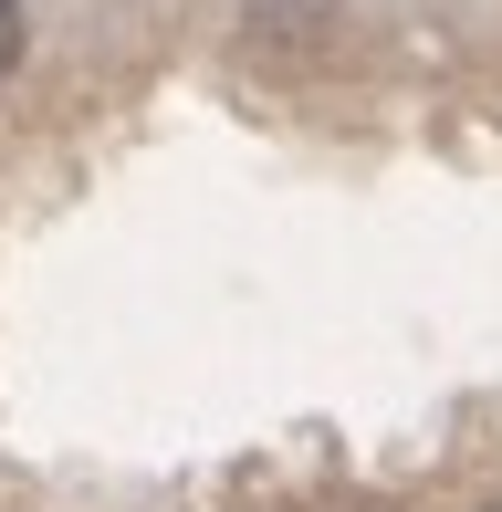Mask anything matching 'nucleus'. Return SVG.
<instances>
[{
	"label": "nucleus",
	"instance_id": "1",
	"mask_svg": "<svg viewBox=\"0 0 502 512\" xmlns=\"http://www.w3.org/2000/svg\"><path fill=\"white\" fill-rule=\"evenodd\" d=\"M251 42H293V53H304V42H325L335 32V0H251Z\"/></svg>",
	"mask_w": 502,
	"mask_h": 512
},
{
	"label": "nucleus",
	"instance_id": "2",
	"mask_svg": "<svg viewBox=\"0 0 502 512\" xmlns=\"http://www.w3.org/2000/svg\"><path fill=\"white\" fill-rule=\"evenodd\" d=\"M21 53H32V11H21V0H0V84L21 74Z\"/></svg>",
	"mask_w": 502,
	"mask_h": 512
},
{
	"label": "nucleus",
	"instance_id": "3",
	"mask_svg": "<svg viewBox=\"0 0 502 512\" xmlns=\"http://www.w3.org/2000/svg\"><path fill=\"white\" fill-rule=\"evenodd\" d=\"M492 512H502V502H492Z\"/></svg>",
	"mask_w": 502,
	"mask_h": 512
}]
</instances>
